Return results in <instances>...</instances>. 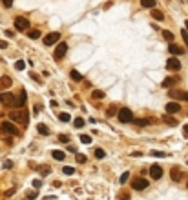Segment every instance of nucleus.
<instances>
[{
	"instance_id": "13",
	"label": "nucleus",
	"mask_w": 188,
	"mask_h": 200,
	"mask_svg": "<svg viewBox=\"0 0 188 200\" xmlns=\"http://www.w3.org/2000/svg\"><path fill=\"white\" fill-rule=\"evenodd\" d=\"M26 91H20L18 97H15V108H22L24 104H26Z\"/></svg>"
},
{
	"instance_id": "19",
	"label": "nucleus",
	"mask_w": 188,
	"mask_h": 200,
	"mask_svg": "<svg viewBox=\"0 0 188 200\" xmlns=\"http://www.w3.org/2000/svg\"><path fill=\"white\" fill-rule=\"evenodd\" d=\"M132 122H133L135 125H139V128H141V125H142V128H144L146 124H152V120H144V118H133Z\"/></svg>"
},
{
	"instance_id": "36",
	"label": "nucleus",
	"mask_w": 188,
	"mask_h": 200,
	"mask_svg": "<svg viewBox=\"0 0 188 200\" xmlns=\"http://www.w3.org/2000/svg\"><path fill=\"white\" fill-rule=\"evenodd\" d=\"M75 160H77V162H79V164H84V162H86V156H84V155H80V153H79V155H77V156H75Z\"/></svg>"
},
{
	"instance_id": "11",
	"label": "nucleus",
	"mask_w": 188,
	"mask_h": 200,
	"mask_svg": "<svg viewBox=\"0 0 188 200\" xmlns=\"http://www.w3.org/2000/svg\"><path fill=\"white\" fill-rule=\"evenodd\" d=\"M150 175H152L153 180H159V178L163 176V167H161V166H157V164L152 166V167H150Z\"/></svg>"
},
{
	"instance_id": "41",
	"label": "nucleus",
	"mask_w": 188,
	"mask_h": 200,
	"mask_svg": "<svg viewBox=\"0 0 188 200\" xmlns=\"http://www.w3.org/2000/svg\"><path fill=\"white\" fill-rule=\"evenodd\" d=\"M152 155H153V156H166L163 151H152Z\"/></svg>"
},
{
	"instance_id": "33",
	"label": "nucleus",
	"mask_w": 188,
	"mask_h": 200,
	"mask_svg": "<svg viewBox=\"0 0 188 200\" xmlns=\"http://www.w3.org/2000/svg\"><path fill=\"white\" fill-rule=\"evenodd\" d=\"M73 125H75V128H82V125H84V118H75L73 120Z\"/></svg>"
},
{
	"instance_id": "22",
	"label": "nucleus",
	"mask_w": 188,
	"mask_h": 200,
	"mask_svg": "<svg viewBox=\"0 0 188 200\" xmlns=\"http://www.w3.org/2000/svg\"><path fill=\"white\" fill-rule=\"evenodd\" d=\"M141 6L148 7V9H153L155 7V0H141Z\"/></svg>"
},
{
	"instance_id": "47",
	"label": "nucleus",
	"mask_w": 188,
	"mask_h": 200,
	"mask_svg": "<svg viewBox=\"0 0 188 200\" xmlns=\"http://www.w3.org/2000/svg\"><path fill=\"white\" fill-rule=\"evenodd\" d=\"M13 193H15V187H13V189H9V191H6V196H9V195H13Z\"/></svg>"
},
{
	"instance_id": "25",
	"label": "nucleus",
	"mask_w": 188,
	"mask_h": 200,
	"mask_svg": "<svg viewBox=\"0 0 188 200\" xmlns=\"http://www.w3.org/2000/svg\"><path fill=\"white\" fill-rule=\"evenodd\" d=\"M37 129H38V133H40V135H46V136L49 135L48 125H44V124H38V125H37Z\"/></svg>"
},
{
	"instance_id": "43",
	"label": "nucleus",
	"mask_w": 188,
	"mask_h": 200,
	"mask_svg": "<svg viewBox=\"0 0 188 200\" xmlns=\"http://www.w3.org/2000/svg\"><path fill=\"white\" fill-rule=\"evenodd\" d=\"M121 198H122V200H130V195L122 191V193H121Z\"/></svg>"
},
{
	"instance_id": "7",
	"label": "nucleus",
	"mask_w": 188,
	"mask_h": 200,
	"mask_svg": "<svg viewBox=\"0 0 188 200\" xmlns=\"http://www.w3.org/2000/svg\"><path fill=\"white\" fill-rule=\"evenodd\" d=\"M66 51H68V44H66V42H59L57 47H55V53H53V55H55L57 60H60V58H64Z\"/></svg>"
},
{
	"instance_id": "18",
	"label": "nucleus",
	"mask_w": 188,
	"mask_h": 200,
	"mask_svg": "<svg viewBox=\"0 0 188 200\" xmlns=\"http://www.w3.org/2000/svg\"><path fill=\"white\" fill-rule=\"evenodd\" d=\"M163 122L168 124V125H177V120H175L174 117H170V115H164V117H163Z\"/></svg>"
},
{
	"instance_id": "45",
	"label": "nucleus",
	"mask_w": 188,
	"mask_h": 200,
	"mask_svg": "<svg viewBox=\"0 0 188 200\" xmlns=\"http://www.w3.org/2000/svg\"><path fill=\"white\" fill-rule=\"evenodd\" d=\"M33 186H35V187H37V189H38V187H40V186H42V182H40V180H33Z\"/></svg>"
},
{
	"instance_id": "35",
	"label": "nucleus",
	"mask_w": 188,
	"mask_h": 200,
	"mask_svg": "<svg viewBox=\"0 0 188 200\" xmlns=\"http://www.w3.org/2000/svg\"><path fill=\"white\" fill-rule=\"evenodd\" d=\"M40 175H42V176H46V175H49V166H42V167H40Z\"/></svg>"
},
{
	"instance_id": "29",
	"label": "nucleus",
	"mask_w": 188,
	"mask_h": 200,
	"mask_svg": "<svg viewBox=\"0 0 188 200\" xmlns=\"http://www.w3.org/2000/svg\"><path fill=\"white\" fill-rule=\"evenodd\" d=\"M80 142L82 144H91V136L90 135H80Z\"/></svg>"
},
{
	"instance_id": "24",
	"label": "nucleus",
	"mask_w": 188,
	"mask_h": 200,
	"mask_svg": "<svg viewBox=\"0 0 188 200\" xmlns=\"http://www.w3.org/2000/svg\"><path fill=\"white\" fill-rule=\"evenodd\" d=\"M91 98H93V100H102V98H104V93L99 91V89H95V91L91 93Z\"/></svg>"
},
{
	"instance_id": "44",
	"label": "nucleus",
	"mask_w": 188,
	"mask_h": 200,
	"mask_svg": "<svg viewBox=\"0 0 188 200\" xmlns=\"http://www.w3.org/2000/svg\"><path fill=\"white\" fill-rule=\"evenodd\" d=\"M7 47V42L6 40H0V49H6Z\"/></svg>"
},
{
	"instance_id": "26",
	"label": "nucleus",
	"mask_w": 188,
	"mask_h": 200,
	"mask_svg": "<svg viewBox=\"0 0 188 200\" xmlns=\"http://www.w3.org/2000/svg\"><path fill=\"white\" fill-rule=\"evenodd\" d=\"M152 16H153L155 20H163V18H164V15H163V13L159 11V9H155V7L152 9Z\"/></svg>"
},
{
	"instance_id": "27",
	"label": "nucleus",
	"mask_w": 188,
	"mask_h": 200,
	"mask_svg": "<svg viewBox=\"0 0 188 200\" xmlns=\"http://www.w3.org/2000/svg\"><path fill=\"white\" fill-rule=\"evenodd\" d=\"M24 67H26V62H24V60H17V62H15V69L22 71Z\"/></svg>"
},
{
	"instance_id": "3",
	"label": "nucleus",
	"mask_w": 188,
	"mask_h": 200,
	"mask_svg": "<svg viewBox=\"0 0 188 200\" xmlns=\"http://www.w3.org/2000/svg\"><path fill=\"white\" fill-rule=\"evenodd\" d=\"M0 106L15 108V95H11V93H0Z\"/></svg>"
},
{
	"instance_id": "1",
	"label": "nucleus",
	"mask_w": 188,
	"mask_h": 200,
	"mask_svg": "<svg viewBox=\"0 0 188 200\" xmlns=\"http://www.w3.org/2000/svg\"><path fill=\"white\" fill-rule=\"evenodd\" d=\"M9 120H11V122H17V124H20V125H27L29 115H27V111H24V109H17V111H11V113H9Z\"/></svg>"
},
{
	"instance_id": "42",
	"label": "nucleus",
	"mask_w": 188,
	"mask_h": 200,
	"mask_svg": "<svg viewBox=\"0 0 188 200\" xmlns=\"http://www.w3.org/2000/svg\"><path fill=\"white\" fill-rule=\"evenodd\" d=\"M26 196H27V198L31 200V198H35V196H37V193H35V191H29V193H27Z\"/></svg>"
},
{
	"instance_id": "2",
	"label": "nucleus",
	"mask_w": 188,
	"mask_h": 200,
	"mask_svg": "<svg viewBox=\"0 0 188 200\" xmlns=\"http://www.w3.org/2000/svg\"><path fill=\"white\" fill-rule=\"evenodd\" d=\"M18 129L13 125V122H2L0 124V138H7L11 135H17Z\"/></svg>"
},
{
	"instance_id": "21",
	"label": "nucleus",
	"mask_w": 188,
	"mask_h": 200,
	"mask_svg": "<svg viewBox=\"0 0 188 200\" xmlns=\"http://www.w3.org/2000/svg\"><path fill=\"white\" fill-rule=\"evenodd\" d=\"M177 80H179V78H164L163 80V87H172Z\"/></svg>"
},
{
	"instance_id": "28",
	"label": "nucleus",
	"mask_w": 188,
	"mask_h": 200,
	"mask_svg": "<svg viewBox=\"0 0 188 200\" xmlns=\"http://www.w3.org/2000/svg\"><path fill=\"white\" fill-rule=\"evenodd\" d=\"M59 120H60V122H69L71 117H69L68 113H60V115H59Z\"/></svg>"
},
{
	"instance_id": "48",
	"label": "nucleus",
	"mask_w": 188,
	"mask_h": 200,
	"mask_svg": "<svg viewBox=\"0 0 188 200\" xmlns=\"http://www.w3.org/2000/svg\"><path fill=\"white\" fill-rule=\"evenodd\" d=\"M183 131H184V135H188V124H186L184 128H183Z\"/></svg>"
},
{
	"instance_id": "39",
	"label": "nucleus",
	"mask_w": 188,
	"mask_h": 200,
	"mask_svg": "<svg viewBox=\"0 0 188 200\" xmlns=\"http://www.w3.org/2000/svg\"><path fill=\"white\" fill-rule=\"evenodd\" d=\"M2 4H4V7H11L13 6V0H2Z\"/></svg>"
},
{
	"instance_id": "14",
	"label": "nucleus",
	"mask_w": 188,
	"mask_h": 200,
	"mask_svg": "<svg viewBox=\"0 0 188 200\" xmlns=\"http://www.w3.org/2000/svg\"><path fill=\"white\" fill-rule=\"evenodd\" d=\"M168 51H170L172 55H184V49L181 46H177V44H170L168 46Z\"/></svg>"
},
{
	"instance_id": "49",
	"label": "nucleus",
	"mask_w": 188,
	"mask_h": 200,
	"mask_svg": "<svg viewBox=\"0 0 188 200\" xmlns=\"http://www.w3.org/2000/svg\"><path fill=\"white\" fill-rule=\"evenodd\" d=\"M184 26H186V29H188V20H186V22H184Z\"/></svg>"
},
{
	"instance_id": "50",
	"label": "nucleus",
	"mask_w": 188,
	"mask_h": 200,
	"mask_svg": "<svg viewBox=\"0 0 188 200\" xmlns=\"http://www.w3.org/2000/svg\"><path fill=\"white\" fill-rule=\"evenodd\" d=\"M186 186H188V184H186Z\"/></svg>"
},
{
	"instance_id": "4",
	"label": "nucleus",
	"mask_w": 188,
	"mask_h": 200,
	"mask_svg": "<svg viewBox=\"0 0 188 200\" xmlns=\"http://www.w3.org/2000/svg\"><path fill=\"white\" fill-rule=\"evenodd\" d=\"M117 118H119V122H122V124H128V122L133 120V113H132L128 108H122V109H119V113H117Z\"/></svg>"
},
{
	"instance_id": "38",
	"label": "nucleus",
	"mask_w": 188,
	"mask_h": 200,
	"mask_svg": "<svg viewBox=\"0 0 188 200\" xmlns=\"http://www.w3.org/2000/svg\"><path fill=\"white\" fill-rule=\"evenodd\" d=\"M59 140H60L62 144H68V140H69V138H68L66 135H59Z\"/></svg>"
},
{
	"instance_id": "34",
	"label": "nucleus",
	"mask_w": 188,
	"mask_h": 200,
	"mask_svg": "<svg viewBox=\"0 0 188 200\" xmlns=\"http://www.w3.org/2000/svg\"><path fill=\"white\" fill-rule=\"evenodd\" d=\"M163 37H164L166 40H170V42L174 40V33H172V31H163Z\"/></svg>"
},
{
	"instance_id": "32",
	"label": "nucleus",
	"mask_w": 188,
	"mask_h": 200,
	"mask_svg": "<svg viewBox=\"0 0 188 200\" xmlns=\"http://www.w3.org/2000/svg\"><path fill=\"white\" fill-rule=\"evenodd\" d=\"M95 156L101 160V158H104V156H106V153H104V149H99V147H97V149H95Z\"/></svg>"
},
{
	"instance_id": "10",
	"label": "nucleus",
	"mask_w": 188,
	"mask_h": 200,
	"mask_svg": "<svg viewBox=\"0 0 188 200\" xmlns=\"http://www.w3.org/2000/svg\"><path fill=\"white\" fill-rule=\"evenodd\" d=\"M170 178L174 182H183V178H184V173L181 169H177V167H174V169L170 171Z\"/></svg>"
},
{
	"instance_id": "12",
	"label": "nucleus",
	"mask_w": 188,
	"mask_h": 200,
	"mask_svg": "<svg viewBox=\"0 0 188 200\" xmlns=\"http://www.w3.org/2000/svg\"><path fill=\"white\" fill-rule=\"evenodd\" d=\"M166 69L170 71H179L181 69V62L177 58H168V62H166Z\"/></svg>"
},
{
	"instance_id": "17",
	"label": "nucleus",
	"mask_w": 188,
	"mask_h": 200,
	"mask_svg": "<svg viewBox=\"0 0 188 200\" xmlns=\"http://www.w3.org/2000/svg\"><path fill=\"white\" fill-rule=\"evenodd\" d=\"M69 77H71V80H75V82H80L82 80V75H80L77 69H71L69 71Z\"/></svg>"
},
{
	"instance_id": "16",
	"label": "nucleus",
	"mask_w": 188,
	"mask_h": 200,
	"mask_svg": "<svg viewBox=\"0 0 188 200\" xmlns=\"http://www.w3.org/2000/svg\"><path fill=\"white\" fill-rule=\"evenodd\" d=\"M11 78L9 77H2L0 78V91H4V89H7V87H11Z\"/></svg>"
},
{
	"instance_id": "30",
	"label": "nucleus",
	"mask_w": 188,
	"mask_h": 200,
	"mask_svg": "<svg viewBox=\"0 0 188 200\" xmlns=\"http://www.w3.org/2000/svg\"><path fill=\"white\" fill-rule=\"evenodd\" d=\"M62 173H64V175H68V176H71L73 173H75V169H73V167H69V166H66L64 169H62Z\"/></svg>"
},
{
	"instance_id": "46",
	"label": "nucleus",
	"mask_w": 188,
	"mask_h": 200,
	"mask_svg": "<svg viewBox=\"0 0 188 200\" xmlns=\"http://www.w3.org/2000/svg\"><path fill=\"white\" fill-rule=\"evenodd\" d=\"M31 78L37 80V82H40V77H38V75H35V73H31Z\"/></svg>"
},
{
	"instance_id": "8",
	"label": "nucleus",
	"mask_w": 188,
	"mask_h": 200,
	"mask_svg": "<svg viewBox=\"0 0 188 200\" xmlns=\"http://www.w3.org/2000/svg\"><path fill=\"white\" fill-rule=\"evenodd\" d=\"M170 98L175 100H188V93L183 89H170Z\"/></svg>"
},
{
	"instance_id": "9",
	"label": "nucleus",
	"mask_w": 188,
	"mask_h": 200,
	"mask_svg": "<svg viewBox=\"0 0 188 200\" xmlns=\"http://www.w3.org/2000/svg\"><path fill=\"white\" fill-rule=\"evenodd\" d=\"M59 40H60V33H57V31H55V33H49V35L44 37V44L46 46H53L55 42H59Z\"/></svg>"
},
{
	"instance_id": "37",
	"label": "nucleus",
	"mask_w": 188,
	"mask_h": 200,
	"mask_svg": "<svg viewBox=\"0 0 188 200\" xmlns=\"http://www.w3.org/2000/svg\"><path fill=\"white\" fill-rule=\"evenodd\" d=\"M128 178H130V173H128V171H126V173H122V175H121V184H126Z\"/></svg>"
},
{
	"instance_id": "40",
	"label": "nucleus",
	"mask_w": 188,
	"mask_h": 200,
	"mask_svg": "<svg viewBox=\"0 0 188 200\" xmlns=\"http://www.w3.org/2000/svg\"><path fill=\"white\" fill-rule=\"evenodd\" d=\"M181 35H183V38H184V42H186V47H188V33H186V29L181 31Z\"/></svg>"
},
{
	"instance_id": "15",
	"label": "nucleus",
	"mask_w": 188,
	"mask_h": 200,
	"mask_svg": "<svg viewBox=\"0 0 188 200\" xmlns=\"http://www.w3.org/2000/svg\"><path fill=\"white\" fill-rule=\"evenodd\" d=\"M177 111H181V106L177 102H168L166 104V113H177Z\"/></svg>"
},
{
	"instance_id": "20",
	"label": "nucleus",
	"mask_w": 188,
	"mask_h": 200,
	"mask_svg": "<svg viewBox=\"0 0 188 200\" xmlns=\"http://www.w3.org/2000/svg\"><path fill=\"white\" fill-rule=\"evenodd\" d=\"M51 155H53V158H55V160H64V158H66V153H64V151H59V149L53 151Z\"/></svg>"
},
{
	"instance_id": "23",
	"label": "nucleus",
	"mask_w": 188,
	"mask_h": 200,
	"mask_svg": "<svg viewBox=\"0 0 188 200\" xmlns=\"http://www.w3.org/2000/svg\"><path fill=\"white\" fill-rule=\"evenodd\" d=\"M27 37L29 38H40V31L38 29H27Z\"/></svg>"
},
{
	"instance_id": "6",
	"label": "nucleus",
	"mask_w": 188,
	"mask_h": 200,
	"mask_svg": "<svg viewBox=\"0 0 188 200\" xmlns=\"http://www.w3.org/2000/svg\"><path fill=\"white\" fill-rule=\"evenodd\" d=\"M148 186H150L148 180H146V178H142V176H137V178H133V180H132V187L137 189V191H142V189H146Z\"/></svg>"
},
{
	"instance_id": "31",
	"label": "nucleus",
	"mask_w": 188,
	"mask_h": 200,
	"mask_svg": "<svg viewBox=\"0 0 188 200\" xmlns=\"http://www.w3.org/2000/svg\"><path fill=\"white\" fill-rule=\"evenodd\" d=\"M117 113H119V111H117V108H115V106H110L106 115H108V117H113V115H117Z\"/></svg>"
},
{
	"instance_id": "5",
	"label": "nucleus",
	"mask_w": 188,
	"mask_h": 200,
	"mask_svg": "<svg viewBox=\"0 0 188 200\" xmlns=\"http://www.w3.org/2000/svg\"><path fill=\"white\" fill-rule=\"evenodd\" d=\"M15 29L17 31H27L29 29V20L26 16H17L15 18Z\"/></svg>"
}]
</instances>
